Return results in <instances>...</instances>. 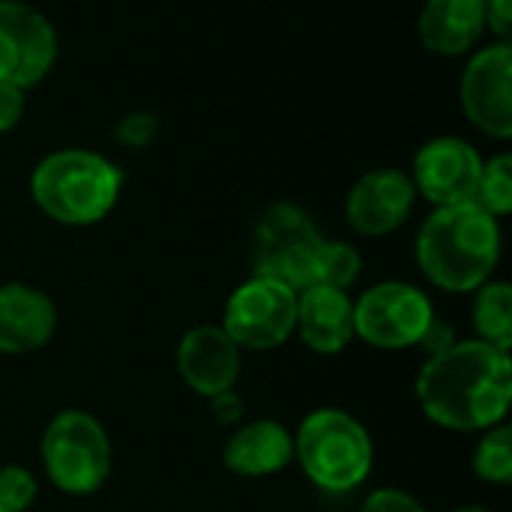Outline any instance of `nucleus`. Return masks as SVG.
Masks as SVG:
<instances>
[{"instance_id":"f257e3e1","label":"nucleus","mask_w":512,"mask_h":512,"mask_svg":"<svg viewBox=\"0 0 512 512\" xmlns=\"http://www.w3.org/2000/svg\"><path fill=\"white\" fill-rule=\"evenodd\" d=\"M420 411L450 432H486L507 420L512 357L480 339H459L432 354L414 384Z\"/></svg>"},{"instance_id":"f03ea898","label":"nucleus","mask_w":512,"mask_h":512,"mask_svg":"<svg viewBox=\"0 0 512 512\" xmlns=\"http://www.w3.org/2000/svg\"><path fill=\"white\" fill-rule=\"evenodd\" d=\"M414 255L435 288L474 294L501 261V225L477 201L435 207L417 231Z\"/></svg>"},{"instance_id":"7ed1b4c3","label":"nucleus","mask_w":512,"mask_h":512,"mask_svg":"<svg viewBox=\"0 0 512 512\" xmlns=\"http://www.w3.org/2000/svg\"><path fill=\"white\" fill-rule=\"evenodd\" d=\"M123 189V171L96 150L63 147L42 156L30 174V195L36 207L60 225L102 222Z\"/></svg>"},{"instance_id":"20e7f679","label":"nucleus","mask_w":512,"mask_h":512,"mask_svg":"<svg viewBox=\"0 0 512 512\" xmlns=\"http://www.w3.org/2000/svg\"><path fill=\"white\" fill-rule=\"evenodd\" d=\"M294 459L312 486L345 495L363 486L375 465L369 429L342 408H318L303 417L294 435Z\"/></svg>"},{"instance_id":"39448f33","label":"nucleus","mask_w":512,"mask_h":512,"mask_svg":"<svg viewBox=\"0 0 512 512\" xmlns=\"http://www.w3.org/2000/svg\"><path fill=\"white\" fill-rule=\"evenodd\" d=\"M39 456L48 480L75 498L99 492L111 474V438L105 426L81 408L57 411L48 420Z\"/></svg>"},{"instance_id":"423d86ee","label":"nucleus","mask_w":512,"mask_h":512,"mask_svg":"<svg viewBox=\"0 0 512 512\" xmlns=\"http://www.w3.org/2000/svg\"><path fill=\"white\" fill-rule=\"evenodd\" d=\"M324 240L327 237L303 207L288 201L273 204L255 228L252 276L276 279L291 291H306L315 285Z\"/></svg>"},{"instance_id":"0eeeda50","label":"nucleus","mask_w":512,"mask_h":512,"mask_svg":"<svg viewBox=\"0 0 512 512\" xmlns=\"http://www.w3.org/2000/svg\"><path fill=\"white\" fill-rule=\"evenodd\" d=\"M432 318L429 294L411 282H378L354 300V336L378 351L417 348Z\"/></svg>"},{"instance_id":"6e6552de","label":"nucleus","mask_w":512,"mask_h":512,"mask_svg":"<svg viewBox=\"0 0 512 512\" xmlns=\"http://www.w3.org/2000/svg\"><path fill=\"white\" fill-rule=\"evenodd\" d=\"M219 327L240 351H273L294 336L297 291L276 279L249 276L228 297Z\"/></svg>"},{"instance_id":"1a4fd4ad","label":"nucleus","mask_w":512,"mask_h":512,"mask_svg":"<svg viewBox=\"0 0 512 512\" xmlns=\"http://www.w3.org/2000/svg\"><path fill=\"white\" fill-rule=\"evenodd\" d=\"M54 24L24 0H0V81L36 87L57 63Z\"/></svg>"},{"instance_id":"9d476101","label":"nucleus","mask_w":512,"mask_h":512,"mask_svg":"<svg viewBox=\"0 0 512 512\" xmlns=\"http://www.w3.org/2000/svg\"><path fill=\"white\" fill-rule=\"evenodd\" d=\"M462 111L483 135L512 138V45L492 42L480 48L459 81Z\"/></svg>"},{"instance_id":"9b49d317","label":"nucleus","mask_w":512,"mask_h":512,"mask_svg":"<svg viewBox=\"0 0 512 512\" xmlns=\"http://www.w3.org/2000/svg\"><path fill=\"white\" fill-rule=\"evenodd\" d=\"M480 171L483 156L471 141L459 135H438L417 150L411 180L417 195H423L429 204L450 207L474 201Z\"/></svg>"},{"instance_id":"f8f14e48","label":"nucleus","mask_w":512,"mask_h":512,"mask_svg":"<svg viewBox=\"0 0 512 512\" xmlns=\"http://www.w3.org/2000/svg\"><path fill=\"white\" fill-rule=\"evenodd\" d=\"M417 204L411 174L399 168L366 171L345 198V219L363 237H387L399 231Z\"/></svg>"},{"instance_id":"ddd939ff","label":"nucleus","mask_w":512,"mask_h":512,"mask_svg":"<svg viewBox=\"0 0 512 512\" xmlns=\"http://www.w3.org/2000/svg\"><path fill=\"white\" fill-rule=\"evenodd\" d=\"M177 372L192 393L213 399L237 387L240 348L219 324H198L177 345Z\"/></svg>"},{"instance_id":"4468645a","label":"nucleus","mask_w":512,"mask_h":512,"mask_svg":"<svg viewBox=\"0 0 512 512\" xmlns=\"http://www.w3.org/2000/svg\"><path fill=\"white\" fill-rule=\"evenodd\" d=\"M57 333V306L51 297L24 282L0 285V354H30L45 348Z\"/></svg>"},{"instance_id":"2eb2a0df","label":"nucleus","mask_w":512,"mask_h":512,"mask_svg":"<svg viewBox=\"0 0 512 512\" xmlns=\"http://www.w3.org/2000/svg\"><path fill=\"white\" fill-rule=\"evenodd\" d=\"M294 333L309 351L321 357L342 354L357 339L354 336V300L348 297V291L327 288V285L297 291Z\"/></svg>"},{"instance_id":"dca6fc26","label":"nucleus","mask_w":512,"mask_h":512,"mask_svg":"<svg viewBox=\"0 0 512 512\" xmlns=\"http://www.w3.org/2000/svg\"><path fill=\"white\" fill-rule=\"evenodd\" d=\"M222 462L237 477H273L294 462V435L276 420H249L225 441Z\"/></svg>"},{"instance_id":"f3484780","label":"nucleus","mask_w":512,"mask_h":512,"mask_svg":"<svg viewBox=\"0 0 512 512\" xmlns=\"http://www.w3.org/2000/svg\"><path fill=\"white\" fill-rule=\"evenodd\" d=\"M483 33V0H426L417 18L420 42L441 57H459L474 51Z\"/></svg>"},{"instance_id":"a211bd4d","label":"nucleus","mask_w":512,"mask_h":512,"mask_svg":"<svg viewBox=\"0 0 512 512\" xmlns=\"http://www.w3.org/2000/svg\"><path fill=\"white\" fill-rule=\"evenodd\" d=\"M471 321L480 342H489L501 351L512 345V288L510 282L489 279L474 291Z\"/></svg>"},{"instance_id":"6ab92c4d","label":"nucleus","mask_w":512,"mask_h":512,"mask_svg":"<svg viewBox=\"0 0 512 512\" xmlns=\"http://www.w3.org/2000/svg\"><path fill=\"white\" fill-rule=\"evenodd\" d=\"M474 474L483 483L507 486L512 480V426L504 420L486 432H480V441L474 447Z\"/></svg>"},{"instance_id":"aec40b11","label":"nucleus","mask_w":512,"mask_h":512,"mask_svg":"<svg viewBox=\"0 0 512 512\" xmlns=\"http://www.w3.org/2000/svg\"><path fill=\"white\" fill-rule=\"evenodd\" d=\"M474 201L489 210L495 219H504L512 213V156L510 153H495L483 159L480 183Z\"/></svg>"},{"instance_id":"412c9836","label":"nucleus","mask_w":512,"mask_h":512,"mask_svg":"<svg viewBox=\"0 0 512 512\" xmlns=\"http://www.w3.org/2000/svg\"><path fill=\"white\" fill-rule=\"evenodd\" d=\"M360 273H363V255L357 252V246H351L345 240H330L327 237L324 246H321V258H318V270H315V285L348 291L360 279Z\"/></svg>"},{"instance_id":"4be33fe9","label":"nucleus","mask_w":512,"mask_h":512,"mask_svg":"<svg viewBox=\"0 0 512 512\" xmlns=\"http://www.w3.org/2000/svg\"><path fill=\"white\" fill-rule=\"evenodd\" d=\"M39 486L30 468L24 465H3L0 468V510L27 512L36 501Z\"/></svg>"},{"instance_id":"5701e85b","label":"nucleus","mask_w":512,"mask_h":512,"mask_svg":"<svg viewBox=\"0 0 512 512\" xmlns=\"http://www.w3.org/2000/svg\"><path fill=\"white\" fill-rule=\"evenodd\" d=\"M159 135V120L156 114L150 111H132L126 117H120L117 129H114V138L123 144V147H147L153 144V138Z\"/></svg>"},{"instance_id":"b1692460","label":"nucleus","mask_w":512,"mask_h":512,"mask_svg":"<svg viewBox=\"0 0 512 512\" xmlns=\"http://www.w3.org/2000/svg\"><path fill=\"white\" fill-rule=\"evenodd\" d=\"M360 512H429L414 495L402 492V489H378L372 492L363 504Z\"/></svg>"},{"instance_id":"393cba45","label":"nucleus","mask_w":512,"mask_h":512,"mask_svg":"<svg viewBox=\"0 0 512 512\" xmlns=\"http://www.w3.org/2000/svg\"><path fill=\"white\" fill-rule=\"evenodd\" d=\"M24 108H27V90L0 81V135L12 132L21 123Z\"/></svg>"},{"instance_id":"a878e982","label":"nucleus","mask_w":512,"mask_h":512,"mask_svg":"<svg viewBox=\"0 0 512 512\" xmlns=\"http://www.w3.org/2000/svg\"><path fill=\"white\" fill-rule=\"evenodd\" d=\"M486 30L495 33V42H510L512 36V0H483Z\"/></svg>"},{"instance_id":"bb28decb","label":"nucleus","mask_w":512,"mask_h":512,"mask_svg":"<svg viewBox=\"0 0 512 512\" xmlns=\"http://www.w3.org/2000/svg\"><path fill=\"white\" fill-rule=\"evenodd\" d=\"M210 411H213V417H216L219 426H237V423H243L246 405H243V399H240L237 390H225V393H219V396L210 399Z\"/></svg>"},{"instance_id":"cd10ccee","label":"nucleus","mask_w":512,"mask_h":512,"mask_svg":"<svg viewBox=\"0 0 512 512\" xmlns=\"http://www.w3.org/2000/svg\"><path fill=\"white\" fill-rule=\"evenodd\" d=\"M456 342H459V339H456V330H453L444 318H438V315H435V318H432V324L426 327V333L420 336V342H417V345L432 357V354L447 351V348H450V345H456Z\"/></svg>"},{"instance_id":"c85d7f7f","label":"nucleus","mask_w":512,"mask_h":512,"mask_svg":"<svg viewBox=\"0 0 512 512\" xmlns=\"http://www.w3.org/2000/svg\"><path fill=\"white\" fill-rule=\"evenodd\" d=\"M450 512H495V510H489V507H480V504H471V507H456V510H450Z\"/></svg>"},{"instance_id":"c756f323","label":"nucleus","mask_w":512,"mask_h":512,"mask_svg":"<svg viewBox=\"0 0 512 512\" xmlns=\"http://www.w3.org/2000/svg\"><path fill=\"white\" fill-rule=\"evenodd\" d=\"M0 512H3V510H0Z\"/></svg>"}]
</instances>
